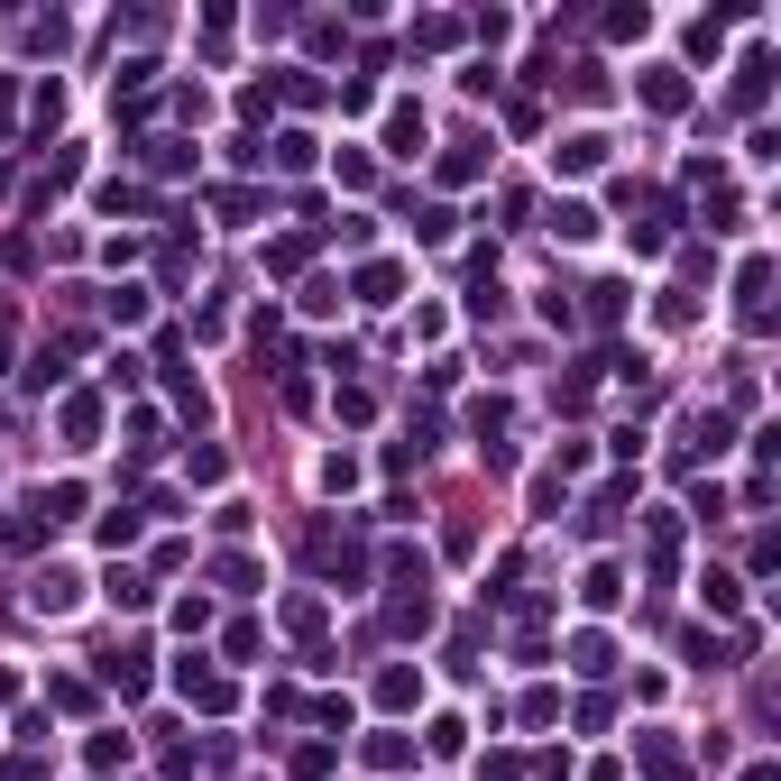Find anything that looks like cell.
<instances>
[{
    "instance_id": "6da1fadb",
    "label": "cell",
    "mask_w": 781,
    "mask_h": 781,
    "mask_svg": "<svg viewBox=\"0 0 781 781\" xmlns=\"http://www.w3.org/2000/svg\"><path fill=\"white\" fill-rule=\"evenodd\" d=\"M635 754H644V772H653V781H690V763H681V745H671L662 726H653V736H635Z\"/></svg>"
},
{
    "instance_id": "7a4b0ae2",
    "label": "cell",
    "mask_w": 781,
    "mask_h": 781,
    "mask_svg": "<svg viewBox=\"0 0 781 781\" xmlns=\"http://www.w3.org/2000/svg\"><path fill=\"white\" fill-rule=\"evenodd\" d=\"M175 690H185L194 708H230V681H221V671H194L185 662V671H175Z\"/></svg>"
},
{
    "instance_id": "3957f363",
    "label": "cell",
    "mask_w": 781,
    "mask_h": 781,
    "mask_svg": "<svg viewBox=\"0 0 781 781\" xmlns=\"http://www.w3.org/2000/svg\"><path fill=\"white\" fill-rule=\"evenodd\" d=\"M414 147H424V111L396 101V111H386V156H414Z\"/></svg>"
},
{
    "instance_id": "277c9868",
    "label": "cell",
    "mask_w": 781,
    "mask_h": 781,
    "mask_svg": "<svg viewBox=\"0 0 781 781\" xmlns=\"http://www.w3.org/2000/svg\"><path fill=\"white\" fill-rule=\"evenodd\" d=\"M597 156H607V139H597V129H570V139L552 147V166H570V175H588Z\"/></svg>"
},
{
    "instance_id": "5b68a950",
    "label": "cell",
    "mask_w": 781,
    "mask_h": 781,
    "mask_svg": "<svg viewBox=\"0 0 781 781\" xmlns=\"http://www.w3.org/2000/svg\"><path fill=\"white\" fill-rule=\"evenodd\" d=\"M377 698H386V708H414V698H424V671H377Z\"/></svg>"
},
{
    "instance_id": "8992f818",
    "label": "cell",
    "mask_w": 781,
    "mask_h": 781,
    "mask_svg": "<svg viewBox=\"0 0 781 781\" xmlns=\"http://www.w3.org/2000/svg\"><path fill=\"white\" fill-rule=\"evenodd\" d=\"M644 101H653V111H681V101H690V84H681L671 65H653V74H644Z\"/></svg>"
},
{
    "instance_id": "52a82bcc",
    "label": "cell",
    "mask_w": 781,
    "mask_h": 781,
    "mask_svg": "<svg viewBox=\"0 0 781 781\" xmlns=\"http://www.w3.org/2000/svg\"><path fill=\"white\" fill-rule=\"evenodd\" d=\"M698 597H708V616H736V597H745V580H736V570H708V580H698Z\"/></svg>"
},
{
    "instance_id": "ba28073f",
    "label": "cell",
    "mask_w": 781,
    "mask_h": 781,
    "mask_svg": "<svg viewBox=\"0 0 781 781\" xmlns=\"http://www.w3.org/2000/svg\"><path fill=\"white\" fill-rule=\"evenodd\" d=\"M552 240H597V212H588V202H561V212H552Z\"/></svg>"
},
{
    "instance_id": "9c48e42d",
    "label": "cell",
    "mask_w": 781,
    "mask_h": 781,
    "mask_svg": "<svg viewBox=\"0 0 781 781\" xmlns=\"http://www.w3.org/2000/svg\"><path fill=\"white\" fill-rule=\"evenodd\" d=\"M29 607H46V616H65V607H74V580H65V570H46V580L29 588Z\"/></svg>"
},
{
    "instance_id": "30bf717a",
    "label": "cell",
    "mask_w": 781,
    "mask_h": 781,
    "mask_svg": "<svg viewBox=\"0 0 781 781\" xmlns=\"http://www.w3.org/2000/svg\"><path fill=\"white\" fill-rule=\"evenodd\" d=\"M369 763H377V772H405L414 745H405V736H369Z\"/></svg>"
},
{
    "instance_id": "8fae6325",
    "label": "cell",
    "mask_w": 781,
    "mask_h": 781,
    "mask_svg": "<svg viewBox=\"0 0 781 781\" xmlns=\"http://www.w3.org/2000/svg\"><path fill=\"white\" fill-rule=\"evenodd\" d=\"M616 588H625V580H616V570H607V561H597V570H588V580H580V597H588V607H616Z\"/></svg>"
},
{
    "instance_id": "7c38bea8",
    "label": "cell",
    "mask_w": 781,
    "mask_h": 781,
    "mask_svg": "<svg viewBox=\"0 0 781 781\" xmlns=\"http://www.w3.org/2000/svg\"><path fill=\"white\" fill-rule=\"evenodd\" d=\"M139 542V515H101V552H129Z\"/></svg>"
},
{
    "instance_id": "4fadbf2b",
    "label": "cell",
    "mask_w": 781,
    "mask_h": 781,
    "mask_svg": "<svg viewBox=\"0 0 781 781\" xmlns=\"http://www.w3.org/2000/svg\"><path fill=\"white\" fill-rule=\"evenodd\" d=\"M359 295H369V304H396V267H359Z\"/></svg>"
},
{
    "instance_id": "5bb4252c",
    "label": "cell",
    "mask_w": 781,
    "mask_h": 781,
    "mask_svg": "<svg viewBox=\"0 0 781 781\" xmlns=\"http://www.w3.org/2000/svg\"><path fill=\"white\" fill-rule=\"evenodd\" d=\"M111 607H147V580H139V570H111Z\"/></svg>"
},
{
    "instance_id": "9a60e30c",
    "label": "cell",
    "mask_w": 781,
    "mask_h": 781,
    "mask_svg": "<svg viewBox=\"0 0 781 781\" xmlns=\"http://www.w3.org/2000/svg\"><path fill=\"white\" fill-rule=\"evenodd\" d=\"M479 781H525V763H515V754H487V763H479Z\"/></svg>"
},
{
    "instance_id": "2e32d148",
    "label": "cell",
    "mask_w": 781,
    "mask_h": 781,
    "mask_svg": "<svg viewBox=\"0 0 781 781\" xmlns=\"http://www.w3.org/2000/svg\"><path fill=\"white\" fill-rule=\"evenodd\" d=\"M745 781H781V772H772V763H754V772H745Z\"/></svg>"
}]
</instances>
